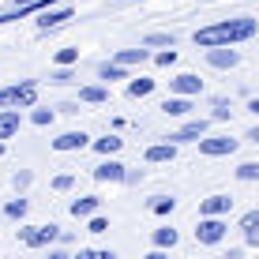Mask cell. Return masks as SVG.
<instances>
[{
	"instance_id": "obj_19",
	"label": "cell",
	"mask_w": 259,
	"mask_h": 259,
	"mask_svg": "<svg viewBox=\"0 0 259 259\" xmlns=\"http://www.w3.org/2000/svg\"><path fill=\"white\" fill-rule=\"evenodd\" d=\"M162 113H165V117H188V113H192V98H165Z\"/></svg>"
},
{
	"instance_id": "obj_6",
	"label": "cell",
	"mask_w": 259,
	"mask_h": 259,
	"mask_svg": "<svg viewBox=\"0 0 259 259\" xmlns=\"http://www.w3.org/2000/svg\"><path fill=\"white\" fill-rule=\"evenodd\" d=\"M169 91H173V98H195L203 94V79L192 75V71H181V75L169 79Z\"/></svg>"
},
{
	"instance_id": "obj_42",
	"label": "cell",
	"mask_w": 259,
	"mask_h": 259,
	"mask_svg": "<svg viewBox=\"0 0 259 259\" xmlns=\"http://www.w3.org/2000/svg\"><path fill=\"white\" fill-rule=\"evenodd\" d=\"M4 150H8V143H0V154H4Z\"/></svg>"
},
{
	"instance_id": "obj_39",
	"label": "cell",
	"mask_w": 259,
	"mask_h": 259,
	"mask_svg": "<svg viewBox=\"0 0 259 259\" xmlns=\"http://www.w3.org/2000/svg\"><path fill=\"white\" fill-rule=\"evenodd\" d=\"M49 259H71L68 252H60V248H53V252H49Z\"/></svg>"
},
{
	"instance_id": "obj_9",
	"label": "cell",
	"mask_w": 259,
	"mask_h": 259,
	"mask_svg": "<svg viewBox=\"0 0 259 259\" xmlns=\"http://www.w3.org/2000/svg\"><path fill=\"white\" fill-rule=\"evenodd\" d=\"M233 210V199L229 195H207V199H199V218H226V214Z\"/></svg>"
},
{
	"instance_id": "obj_12",
	"label": "cell",
	"mask_w": 259,
	"mask_h": 259,
	"mask_svg": "<svg viewBox=\"0 0 259 259\" xmlns=\"http://www.w3.org/2000/svg\"><path fill=\"white\" fill-rule=\"evenodd\" d=\"M19 128H23V113L19 109H0V143L15 139Z\"/></svg>"
},
{
	"instance_id": "obj_40",
	"label": "cell",
	"mask_w": 259,
	"mask_h": 259,
	"mask_svg": "<svg viewBox=\"0 0 259 259\" xmlns=\"http://www.w3.org/2000/svg\"><path fill=\"white\" fill-rule=\"evenodd\" d=\"M98 259H117V252H113V248H105V252H98Z\"/></svg>"
},
{
	"instance_id": "obj_25",
	"label": "cell",
	"mask_w": 259,
	"mask_h": 259,
	"mask_svg": "<svg viewBox=\"0 0 259 259\" xmlns=\"http://www.w3.org/2000/svg\"><path fill=\"white\" fill-rule=\"evenodd\" d=\"M237 181H244V184L259 181V162H244V165H237Z\"/></svg>"
},
{
	"instance_id": "obj_21",
	"label": "cell",
	"mask_w": 259,
	"mask_h": 259,
	"mask_svg": "<svg viewBox=\"0 0 259 259\" xmlns=\"http://www.w3.org/2000/svg\"><path fill=\"white\" fill-rule=\"evenodd\" d=\"M79 102L102 105V102H109V91H105V87H79Z\"/></svg>"
},
{
	"instance_id": "obj_33",
	"label": "cell",
	"mask_w": 259,
	"mask_h": 259,
	"mask_svg": "<svg viewBox=\"0 0 259 259\" xmlns=\"http://www.w3.org/2000/svg\"><path fill=\"white\" fill-rule=\"evenodd\" d=\"M71 79H75V71H71V68H60V71H53V83H57V87L71 83Z\"/></svg>"
},
{
	"instance_id": "obj_24",
	"label": "cell",
	"mask_w": 259,
	"mask_h": 259,
	"mask_svg": "<svg viewBox=\"0 0 259 259\" xmlns=\"http://www.w3.org/2000/svg\"><path fill=\"white\" fill-rule=\"evenodd\" d=\"M173 207H177L173 195H154V199H150V210L154 214H173Z\"/></svg>"
},
{
	"instance_id": "obj_22",
	"label": "cell",
	"mask_w": 259,
	"mask_h": 259,
	"mask_svg": "<svg viewBox=\"0 0 259 259\" xmlns=\"http://www.w3.org/2000/svg\"><path fill=\"white\" fill-rule=\"evenodd\" d=\"M150 91H154V79H147V75H139V79L128 83V98H147Z\"/></svg>"
},
{
	"instance_id": "obj_29",
	"label": "cell",
	"mask_w": 259,
	"mask_h": 259,
	"mask_svg": "<svg viewBox=\"0 0 259 259\" xmlns=\"http://www.w3.org/2000/svg\"><path fill=\"white\" fill-rule=\"evenodd\" d=\"M173 34H147V38H143V46H169V49H173Z\"/></svg>"
},
{
	"instance_id": "obj_35",
	"label": "cell",
	"mask_w": 259,
	"mask_h": 259,
	"mask_svg": "<svg viewBox=\"0 0 259 259\" xmlns=\"http://www.w3.org/2000/svg\"><path fill=\"white\" fill-rule=\"evenodd\" d=\"M229 113H233V109H229L226 102H218V105H214V120H229Z\"/></svg>"
},
{
	"instance_id": "obj_34",
	"label": "cell",
	"mask_w": 259,
	"mask_h": 259,
	"mask_svg": "<svg viewBox=\"0 0 259 259\" xmlns=\"http://www.w3.org/2000/svg\"><path fill=\"white\" fill-rule=\"evenodd\" d=\"M105 229H109V222H105L102 214H94V218H91V229H87V233H105Z\"/></svg>"
},
{
	"instance_id": "obj_20",
	"label": "cell",
	"mask_w": 259,
	"mask_h": 259,
	"mask_svg": "<svg viewBox=\"0 0 259 259\" xmlns=\"http://www.w3.org/2000/svg\"><path fill=\"white\" fill-rule=\"evenodd\" d=\"M91 147H94L102 158H113V154H117V150L124 147V139H120V136H102V139H94Z\"/></svg>"
},
{
	"instance_id": "obj_30",
	"label": "cell",
	"mask_w": 259,
	"mask_h": 259,
	"mask_svg": "<svg viewBox=\"0 0 259 259\" xmlns=\"http://www.w3.org/2000/svg\"><path fill=\"white\" fill-rule=\"evenodd\" d=\"M53 117H57L53 109H34V113H30V120L38 124V128H49V124H53Z\"/></svg>"
},
{
	"instance_id": "obj_32",
	"label": "cell",
	"mask_w": 259,
	"mask_h": 259,
	"mask_svg": "<svg viewBox=\"0 0 259 259\" xmlns=\"http://www.w3.org/2000/svg\"><path fill=\"white\" fill-rule=\"evenodd\" d=\"M154 64H158V68H169V64H177V49H162V53L154 57Z\"/></svg>"
},
{
	"instance_id": "obj_36",
	"label": "cell",
	"mask_w": 259,
	"mask_h": 259,
	"mask_svg": "<svg viewBox=\"0 0 259 259\" xmlns=\"http://www.w3.org/2000/svg\"><path fill=\"white\" fill-rule=\"evenodd\" d=\"M71 259H98V252H94V248H79Z\"/></svg>"
},
{
	"instance_id": "obj_31",
	"label": "cell",
	"mask_w": 259,
	"mask_h": 259,
	"mask_svg": "<svg viewBox=\"0 0 259 259\" xmlns=\"http://www.w3.org/2000/svg\"><path fill=\"white\" fill-rule=\"evenodd\" d=\"M30 181H34V173H30V169H19V173L12 177V184H15L19 192H23V188H30Z\"/></svg>"
},
{
	"instance_id": "obj_11",
	"label": "cell",
	"mask_w": 259,
	"mask_h": 259,
	"mask_svg": "<svg viewBox=\"0 0 259 259\" xmlns=\"http://www.w3.org/2000/svg\"><path fill=\"white\" fill-rule=\"evenodd\" d=\"M207 64H210V68H237V64H240V53H237L233 46L207 49Z\"/></svg>"
},
{
	"instance_id": "obj_15",
	"label": "cell",
	"mask_w": 259,
	"mask_h": 259,
	"mask_svg": "<svg viewBox=\"0 0 259 259\" xmlns=\"http://www.w3.org/2000/svg\"><path fill=\"white\" fill-rule=\"evenodd\" d=\"M98 207H102V199L98 195H79V199H71V218H94Z\"/></svg>"
},
{
	"instance_id": "obj_23",
	"label": "cell",
	"mask_w": 259,
	"mask_h": 259,
	"mask_svg": "<svg viewBox=\"0 0 259 259\" xmlns=\"http://www.w3.org/2000/svg\"><path fill=\"white\" fill-rule=\"evenodd\" d=\"M98 79H105V83L128 79V68H120V64H102V68H98Z\"/></svg>"
},
{
	"instance_id": "obj_18",
	"label": "cell",
	"mask_w": 259,
	"mask_h": 259,
	"mask_svg": "<svg viewBox=\"0 0 259 259\" xmlns=\"http://www.w3.org/2000/svg\"><path fill=\"white\" fill-rule=\"evenodd\" d=\"M150 240H154V248H162V252H169V248H177V240H181V233H177L173 226H162L150 233Z\"/></svg>"
},
{
	"instance_id": "obj_13",
	"label": "cell",
	"mask_w": 259,
	"mask_h": 259,
	"mask_svg": "<svg viewBox=\"0 0 259 259\" xmlns=\"http://www.w3.org/2000/svg\"><path fill=\"white\" fill-rule=\"evenodd\" d=\"M83 147H91L87 132H64V136L53 139V150H83Z\"/></svg>"
},
{
	"instance_id": "obj_16",
	"label": "cell",
	"mask_w": 259,
	"mask_h": 259,
	"mask_svg": "<svg viewBox=\"0 0 259 259\" xmlns=\"http://www.w3.org/2000/svg\"><path fill=\"white\" fill-rule=\"evenodd\" d=\"M143 158H147L150 165H165V162H173V158H177V147H173V143H154V147H147V154H143Z\"/></svg>"
},
{
	"instance_id": "obj_14",
	"label": "cell",
	"mask_w": 259,
	"mask_h": 259,
	"mask_svg": "<svg viewBox=\"0 0 259 259\" xmlns=\"http://www.w3.org/2000/svg\"><path fill=\"white\" fill-rule=\"evenodd\" d=\"M240 233H244V244L248 248H259V210L240 214Z\"/></svg>"
},
{
	"instance_id": "obj_4",
	"label": "cell",
	"mask_w": 259,
	"mask_h": 259,
	"mask_svg": "<svg viewBox=\"0 0 259 259\" xmlns=\"http://www.w3.org/2000/svg\"><path fill=\"white\" fill-rule=\"evenodd\" d=\"M229 233V226H226V218H199V226H195V240L199 244H222Z\"/></svg>"
},
{
	"instance_id": "obj_41",
	"label": "cell",
	"mask_w": 259,
	"mask_h": 259,
	"mask_svg": "<svg viewBox=\"0 0 259 259\" xmlns=\"http://www.w3.org/2000/svg\"><path fill=\"white\" fill-rule=\"evenodd\" d=\"M248 109H252L255 117H259V98H252V102H248Z\"/></svg>"
},
{
	"instance_id": "obj_5",
	"label": "cell",
	"mask_w": 259,
	"mask_h": 259,
	"mask_svg": "<svg viewBox=\"0 0 259 259\" xmlns=\"http://www.w3.org/2000/svg\"><path fill=\"white\" fill-rule=\"evenodd\" d=\"M233 150H237V139H229V136H203L199 139L203 158H226V154H233Z\"/></svg>"
},
{
	"instance_id": "obj_7",
	"label": "cell",
	"mask_w": 259,
	"mask_h": 259,
	"mask_svg": "<svg viewBox=\"0 0 259 259\" xmlns=\"http://www.w3.org/2000/svg\"><path fill=\"white\" fill-rule=\"evenodd\" d=\"M68 19H75V8L64 0V4H57V8H49V12H41V15H38V26H41V30H57V26H64Z\"/></svg>"
},
{
	"instance_id": "obj_2",
	"label": "cell",
	"mask_w": 259,
	"mask_h": 259,
	"mask_svg": "<svg viewBox=\"0 0 259 259\" xmlns=\"http://www.w3.org/2000/svg\"><path fill=\"white\" fill-rule=\"evenodd\" d=\"M34 102H38V83L34 79H23V83L0 91V109H34Z\"/></svg>"
},
{
	"instance_id": "obj_28",
	"label": "cell",
	"mask_w": 259,
	"mask_h": 259,
	"mask_svg": "<svg viewBox=\"0 0 259 259\" xmlns=\"http://www.w3.org/2000/svg\"><path fill=\"white\" fill-rule=\"evenodd\" d=\"M71 184H75L71 173H57V177H53V192H71Z\"/></svg>"
},
{
	"instance_id": "obj_37",
	"label": "cell",
	"mask_w": 259,
	"mask_h": 259,
	"mask_svg": "<svg viewBox=\"0 0 259 259\" xmlns=\"http://www.w3.org/2000/svg\"><path fill=\"white\" fill-rule=\"evenodd\" d=\"M143 259H169V255L162 252V248H154V252H147V255H143Z\"/></svg>"
},
{
	"instance_id": "obj_38",
	"label": "cell",
	"mask_w": 259,
	"mask_h": 259,
	"mask_svg": "<svg viewBox=\"0 0 259 259\" xmlns=\"http://www.w3.org/2000/svg\"><path fill=\"white\" fill-rule=\"evenodd\" d=\"M244 139H248V143H259V124H255V128H252V132H248V136H244Z\"/></svg>"
},
{
	"instance_id": "obj_26",
	"label": "cell",
	"mask_w": 259,
	"mask_h": 259,
	"mask_svg": "<svg viewBox=\"0 0 259 259\" xmlns=\"http://www.w3.org/2000/svg\"><path fill=\"white\" fill-rule=\"evenodd\" d=\"M26 210H30V203H26L23 195H19V199H12V203L4 207V214H8V218H26Z\"/></svg>"
},
{
	"instance_id": "obj_10",
	"label": "cell",
	"mask_w": 259,
	"mask_h": 259,
	"mask_svg": "<svg viewBox=\"0 0 259 259\" xmlns=\"http://www.w3.org/2000/svg\"><path fill=\"white\" fill-rule=\"evenodd\" d=\"M203 136H207V120H188L181 132H173V136H169V143H173V147H181V143H199Z\"/></svg>"
},
{
	"instance_id": "obj_17",
	"label": "cell",
	"mask_w": 259,
	"mask_h": 259,
	"mask_svg": "<svg viewBox=\"0 0 259 259\" xmlns=\"http://www.w3.org/2000/svg\"><path fill=\"white\" fill-rule=\"evenodd\" d=\"M147 60H150V53H147V46H143V49H117L113 64H120V68H136V64H147Z\"/></svg>"
},
{
	"instance_id": "obj_8",
	"label": "cell",
	"mask_w": 259,
	"mask_h": 259,
	"mask_svg": "<svg viewBox=\"0 0 259 259\" xmlns=\"http://www.w3.org/2000/svg\"><path fill=\"white\" fill-rule=\"evenodd\" d=\"M128 177V165H120L117 158H105L102 165H94V181L98 184H124Z\"/></svg>"
},
{
	"instance_id": "obj_3",
	"label": "cell",
	"mask_w": 259,
	"mask_h": 259,
	"mask_svg": "<svg viewBox=\"0 0 259 259\" xmlns=\"http://www.w3.org/2000/svg\"><path fill=\"white\" fill-rule=\"evenodd\" d=\"M64 233H60V226H23L19 229V240L26 248H46V244H53V240H60Z\"/></svg>"
},
{
	"instance_id": "obj_1",
	"label": "cell",
	"mask_w": 259,
	"mask_h": 259,
	"mask_svg": "<svg viewBox=\"0 0 259 259\" xmlns=\"http://www.w3.org/2000/svg\"><path fill=\"white\" fill-rule=\"evenodd\" d=\"M255 30H259V23L248 19V15H240V19H226V23H214V26H203V30H195V46H203V49L237 46V41L255 38Z\"/></svg>"
},
{
	"instance_id": "obj_27",
	"label": "cell",
	"mask_w": 259,
	"mask_h": 259,
	"mask_svg": "<svg viewBox=\"0 0 259 259\" xmlns=\"http://www.w3.org/2000/svg\"><path fill=\"white\" fill-rule=\"evenodd\" d=\"M53 60H57L60 68H71L79 60V49H57V57H53Z\"/></svg>"
}]
</instances>
